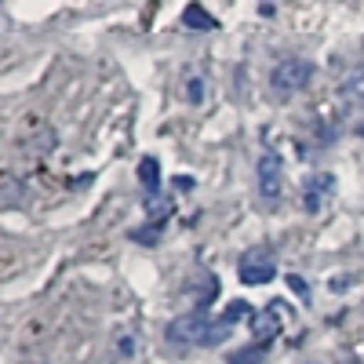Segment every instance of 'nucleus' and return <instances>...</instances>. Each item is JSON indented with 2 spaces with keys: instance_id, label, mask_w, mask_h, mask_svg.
<instances>
[{
  "instance_id": "11",
  "label": "nucleus",
  "mask_w": 364,
  "mask_h": 364,
  "mask_svg": "<svg viewBox=\"0 0 364 364\" xmlns=\"http://www.w3.org/2000/svg\"><path fill=\"white\" fill-rule=\"evenodd\" d=\"M262 360H266V346H259V343L230 353V364H262Z\"/></svg>"
},
{
  "instance_id": "4",
  "label": "nucleus",
  "mask_w": 364,
  "mask_h": 364,
  "mask_svg": "<svg viewBox=\"0 0 364 364\" xmlns=\"http://www.w3.org/2000/svg\"><path fill=\"white\" fill-rule=\"evenodd\" d=\"M273 277H277V266L266 252H252L240 259V281L245 284H269Z\"/></svg>"
},
{
  "instance_id": "5",
  "label": "nucleus",
  "mask_w": 364,
  "mask_h": 364,
  "mask_svg": "<svg viewBox=\"0 0 364 364\" xmlns=\"http://www.w3.org/2000/svg\"><path fill=\"white\" fill-rule=\"evenodd\" d=\"M259 193L262 197H281V157L277 154H262L259 157Z\"/></svg>"
},
{
  "instance_id": "6",
  "label": "nucleus",
  "mask_w": 364,
  "mask_h": 364,
  "mask_svg": "<svg viewBox=\"0 0 364 364\" xmlns=\"http://www.w3.org/2000/svg\"><path fill=\"white\" fill-rule=\"evenodd\" d=\"M331 190H336V175H328V171L314 175L310 186H306V211H317L321 208V197L331 193Z\"/></svg>"
},
{
  "instance_id": "3",
  "label": "nucleus",
  "mask_w": 364,
  "mask_h": 364,
  "mask_svg": "<svg viewBox=\"0 0 364 364\" xmlns=\"http://www.w3.org/2000/svg\"><path fill=\"white\" fill-rule=\"evenodd\" d=\"M281 321H284V306H281V302H269L266 310H259V314L252 317V336H255V343L266 346L269 339H277Z\"/></svg>"
},
{
  "instance_id": "8",
  "label": "nucleus",
  "mask_w": 364,
  "mask_h": 364,
  "mask_svg": "<svg viewBox=\"0 0 364 364\" xmlns=\"http://www.w3.org/2000/svg\"><path fill=\"white\" fill-rule=\"evenodd\" d=\"M139 182L146 186V193L161 190V164H157V157H142L139 161Z\"/></svg>"
},
{
  "instance_id": "10",
  "label": "nucleus",
  "mask_w": 364,
  "mask_h": 364,
  "mask_svg": "<svg viewBox=\"0 0 364 364\" xmlns=\"http://www.w3.org/2000/svg\"><path fill=\"white\" fill-rule=\"evenodd\" d=\"M343 99H346V102H364V66L353 70V73L343 80Z\"/></svg>"
},
{
  "instance_id": "9",
  "label": "nucleus",
  "mask_w": 364,
  "mask_h": 364,
  "mask_svg": "<svg viewBox=\"0 0 364 364\" xmlns=\"http://www.w3.org/2000/svg\"><path fill=\"white\" fill-rule=\"evenodd\" d=\"M146 211H149V215H154V223L157 226H164V219L171 215V200L157 190V193H146Z\"/></svg>"
},
{
  "instance_id": "16",
  "label": "nucleus",
  "mask_w": 364,
  "mask_h": 364,
  "mask_svg": "<svg viewBox=\"0 0 364 364\" xmlns=\"http://www.w3.org/2000/svg\"><path fill=\"white\" fill-rule=\"evenodd\" d=\"M357 132H360V135H364V124H360V128H357Z\"/></svg>"
},
{
  "instance_id": "12",
  "label": "nucleus",
  "mask_w": 364,
  "mask_h": 364,
  "mask_svg": "<svg viewBox=\"0 0 364 364\" xmlns=\"http://www.w3.org/2000/svg\"><path fill=\"white\" fill-rule=\"evenodd\" d=\"M132 240H139V245H157L161 226H139V230H132Z\"/></svg>"
},
{
  "instance_id": "7",
  "label": "nucleus",
  "mask_w": 364,
  "mask_h": 364,
  "mask_svg": "<svg viewBox=\"0 0 364 364\" xmlns=\"http://www.w3.org/2000/svg\"><path fill=\"white\" fill-rule=\"evenodd\" d=\"M182 22H186L190 29H197V33H211V29H219V22L211 18L200 4H190L186 11H182Z\"/></svg>"
},
{
  "instance_id": "15",
  "label": "nucleus",
  "mask_w": 364,
  "mask_h": 364,
  "mask_svg": "<svg viewBox=\"0 0 364 364\" xmlns=\"http://www.w3.org/2000/svg\"><path fill=\"white\" fill-rule=\"evenodd\" d=\"M175 186H178V190H193V178H186V175H178V178H175Z\"/></svg>"
},
{
  "instance_id": "1",
  "label": "nucleus",
  "mask_w": 364,
  "mask_h": 364,
  "mask_svg": "<svg viewBox=\"0 0 364 364\" xmlns=\"http://www.w3.org/2000/svg\"><path fill=\"white\" fill-rule=\"evenodd\" d=\"M226 336H230V331H226L219 321H208L204 306H200V310H193V314H186V317H175V321L168 324V339H171V343L215 346V343H223Z\"/></svg>"
},
{
  "instance_id": "2",
  "label": "nucleus",
  "mask_w": 364,
  "mask_h": 364,
  "mask_svg": "<svg viewBox=\"0 0 364 364\" xmlns=\"http://www.w3.org/2000/svg\"><path fill=\"white\" fill-rule=\"evenodd\" d=\"M310 80H314V63H306V58H284L269 77L277 95H295V91H302Z\"/></svg>"
},
{
  "instance_id": "14",
  "label": "nucleus",
  "mask_w": 364,
  "mask_h": 364,
  "mask_svg": "<svg viewBox=\"0 0 364 364\" xmlns=\"http://www.w3.org/2000/svg\"><path fill=\"white\" fill-rule=\"evenodd\" d=\"M288 288H291V291H295V295H299L302 302H310V284L302 281L299 273H288Z\"/></svg>"
},
{
  "instance_id": "13",
  "label": "nucleus",
  "mask_w": 364,
  "mask_h": 364,
  "mask_svg": "<svg viewBox=\"0 0 364 364\" xmlns=\"http://www.w3.org/2000/svg\"><path fill=\"white\" fill-rule=\"evenodd\" d=\"M186 102H193V106L204 102V80H200V77H193V80L186 84Z\"/></svg>"
}]
</instances>
